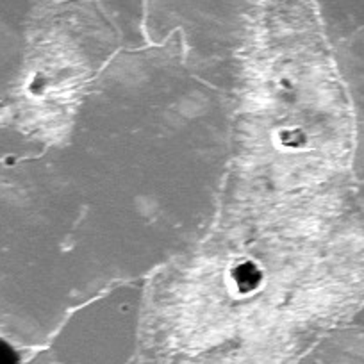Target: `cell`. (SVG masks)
<instances>
[{"mask_svg":"<svg viewBox=\"0 0 364 364\" xmlns=\"http://www.w3.org/2000/svg\"><path fill=\"white\" fill-rule=\"evenodd\" d=\"M0 364H22L18 352L2 338H0Z\"/></svg>","mask_w":364,"mask_h":364,"instance_id":"1","label":"cell"}]
</instances>
